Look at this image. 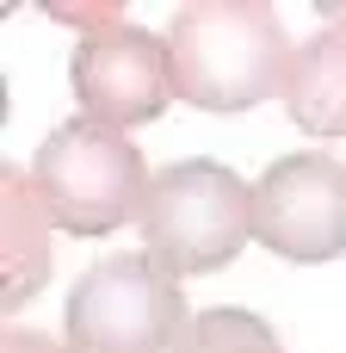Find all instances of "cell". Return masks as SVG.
I'll return each instance as SVG.
<instances>
[{"label":"cell","instance_id":"ba28073f","mask_svg":"<svg viewBox=\"0 0 346 353\" xmlns=\"http://www.w3.org/2000/svg\"><path fill=\"white\" fill-rule=\"evenodd\" d=\"M285 105H291V124L310 130V137H340L346 143V31H316L303 50H297V68H291V87H285Z\"/></svg>","mask_w":346,"mask_h":353},{"label":"cell","instance_id":"52a82bcc","mask_svg":"<svg viewBox=\"0 0 346 353\" xmlns=\"http://www.w3.org/2000/svg\"><path fill=\"white\" fill-rule=\"evenodd\" d=\"M50 230L56 223H50L31 174L0 168V236H6L0 242V304H6V316L25 310L50 279Z\"/></svg>","mask_w":346,"mask_h":353},{"label":"cell","instance_id":"30bf717a","mask_svg":"<svg viewBox=\"0 0 346 353\" xmlns=\"http://www.w3.org/2000/svg\"><path fill=\"white\" fill-rule=\"evenodd\" d=\"M0 353H68V347H56V341H50V335H37V329H6Z\"/></svg>","mask_w":346,"mask_h":353},{"label":"cell","instance_id":"9c48e42d","mask_svg":"<svg viewBox=\"0 0 346 353\" xmlns=\"http://www.w3.org/2000/svg\"><path fill=\"white\" fill-rule=\"evenodd\" d=\"M173 353H291L266 316L254 310H235V304H217V310H198L192 329L180 335Z\"/></svg>","mask_w":346,"mask_h":353},{"label":"cell","instance_id":"6da1fadb","mask_svg":"<svg viewBox=\"0 0 346 353\" xmlns=\"http://www.w3.org/2000/svg\"><path fill=\"white\" fill-rule=\"evenodd\" d=\"M180 99L198 112H248L260 99H285L297 50L272 6L260 0H192L167 25Z\"/></svg>","mask_w":346,"mask_h":353},{"label":"cell","instance_id":"8fae6325","mask_svg":"<svg viewBox=\"0 0 346 353\" xmlns=\"http://www.w3.org/2000/svg\"><path fill=\"white\" fill-rule=\"evenodd\" d=\"M322 19H334V25H340V31H346V6H334V0L322 6Z\"/></svg>","mask_w":346,"mask_h":353},{"label":"cell","instance_id":"3957f363","mask_svg":"<svg viewBox=\"0 0 346 353\" xmlns=\"http://www.w3.org/2000/svg\"><path fill=\"white\" fill-rule=\"evenodd\" d=\"M136 230H142V254H155L173 279L217 273L254 242V186L204 155L173 161L155 174Z\"/></svg>","mask_w":346,"mask_h":353},{"label":"cell","instance_id":"8992f818","mask_svg":"<svg viewBox=\"0 0 346 353\" xmlns=\"http://www.w3.org/2000/svg\"><path fill=\"white\" fill-rule=\"evenodd\" d=\"M254 236L303 267L346 254V161L328 149L279 155L254 186Z\"/></svg>","mask_w":346,"mask_h":353},{"label":"cell","instance_id":"277c9868","mask_svg":"<svg viewBox=\"0 0 346 353\" xmlns=\"http://www.w3.org/2000/svg\"><path fill=\"white\" fill-rule=\"evenodd\" d=\"M192 329L180 279L155 254H105L93 261L62 304L68 353H173Z\"/></svg>","mask_w":346,"mask_h":353},{"label":"cell","instance_id":"5b68a950","mask_svg":"<svg viewBox=\"0 0 346 353\" xmlns=\"http://www.w3.org/2000/svg\"><path fill=\"white\" fill-rule=\"evenodd\" d=\"M68 87L80 99V118L105 124V130H130V124H155L173 99H180V81H173V50L167 37L142 31V25H99L74 43L68 56Z\"/></svg>","mask_w":346,"mask_h":353},{"label":"cell","instance_id":"7a4b0ae2","mask_svg":"<svg viewBox=\"0 0 346 353\" xmlns=\"http://www.w3.org/2000/svg\"><path fill=\"white\" fill-rule=\"evenodd\" d=\"M31 186L62 236H111L118 223L142 217L155 174L142 168V149L124 130L62 118L31 155Z\"/></svg>","mask_w":346,"mask_h":353}]
</instances>
